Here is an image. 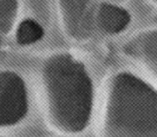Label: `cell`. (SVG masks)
I'll return each instance as SVG.
<instances>
[{
	"label": "cell",
	"mask_w": 157,
	"mask_h": 137,
	"mask_svg": "<svg viewBox=\"0 0 157 137\" xmlns=\"http://www.w3.org/2000/svg\"><path fill=\"white\" fill-rule=\"evenodd\" d=\"M100 137H157V89L128 72L109 83L100 127Z\"/></svg>",
	"instance_id": "cell-1"
},
{
	"label": "cell",
	"mask_w": 157,
	"mask_h": 137,
	"mask_svg": "<svg viewBox=\"0 0 157 137\" xmlns=\"http://www.w3.org/2000/svg\"><path fill=\"white\" fill-rule=\"evenodd\" d=\"M47 114L50 123L67 133H78L88 125L93 91L83 65L69 55L47 62L44 72Z\"/></svg>",
	"instance_id": "cell-2"
},
{
	"label": "cell",
	"mask_w": 157,
	"mask_h": 137,
	"mask_svg": "<svg viewBox=\"0 0 157 137\" xmlns=\"http://www.w3.org/2000/svg\"><path fill=\"white\" fill-rule=\"evenodd\" d=\"M130 21L129 13L117 5L103 4L96 12V23L108 33L116 34L122 32L128 27Z\"/></svg>",
	"instance_id": "cell-5"
},
{
	"label": "cell",
	"mask_w": 157,
	"mask_h": 137,
	"mask_svg": "<svg viewBox=\"0 0 157 137\" xmlns=\"http://www.w3.org/2000/svg\"><path fill=\"white\" fill-rule=\"evenodd\" d=\"M43 35L42 27L35 21L27 19L20 24L16 36L19 44H30L41 39Z\"/></svg>",
	"instance_id": "cell-6"
},
{
	"label": "cell",
	"mask_w": 157,
	"mask_h": 137,
	"mask_svg": "<svg viewBox=\"0 0 157 137\" xmlns=\"http://www.w3.org/2000/svg\"><path fill=\"white\" fill-rule=\"evenodd\" d=\"M125 52L157 83V30L135 36L125 47Z\"/></svg>",
	"instance_id": "cell-4"
},
{
	"label": "cell",
	"mask_w": 157,
	"mask_h": 137,
	"mask_svg": "<svg viewBox=\"0 0 157 137\" xmlns=\"http://www.w3.org/2000/svg\"><path fill=\"white\" fill-rule=\"evenodd\" d=\"M64 27L69 36L85 40L92 36L96 12L91 2H61Z\"/></svg>",
	"instance_id": "cell-3"
}]
</instances>
